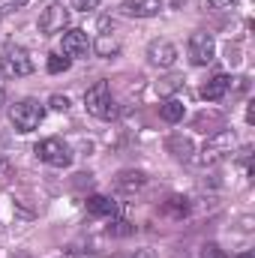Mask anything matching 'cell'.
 Here are the masks:
<instances>
[{
	"instance_id": "6da1fadb",
	"label": "cell",
	"mask_w": 255,
	"mask_h": 258,
	"mask_svg": "<svg viewBox=\"0 0 255 258\" xmlns=\"http://www.w3.org/2000/svg\"><path fill=\"white\" fill-rule=\"evenodd\" d=\"M84 108H87L93 117H99V120H114V117H117V102H114V96H111L108 81H96V84L84 93Z\"/></svg>"
},
{
	"instance_id": "7a4b0ae2",
	"label": "cell",
	"mask_w": 255,
	"mask_h": 258,
	"mask_svg": "<svg viewBox=\"0 0 255 258\" xmlns=\"http://www.w3.org/2000/svg\"><path fill=\"white\" fill-rule=\"evenodd\" d=\"M234 132L231 129H222V132H216L213 138H207V144L201 147V153H198V165H204V168H210V165H219L222 159H228V153H234Z\"/></svg>"
},
{
	"instance_id": "3957f363",
	"label": "cell",
	"mask_w": 255,
	"mask_h": 258,
	"mask_svg": "<svg viewBox=\"0 0 255 258\" xmlns=\"http://www.w3.org/2000/svg\"><path fill=\"white\" fill-rule=\"evenodd\" d=\"M9 120H12V126L18 132H33L45 120V105H39L36 99H18L9 108Z\"/></svg>"
},
{
	"instance_id": "277c9868",
	"label": "cell",
	"mask_w": 255,
	"mask_h": 258,
	"mask_svg": "<svg viewBox=\"0 0 255 258\" xmlns=\"http://www.w3.org/2000/svg\"><path fill=\"white\" fill-rule=\"evenodd\" d=\"M0 72H3L6 78H24V75H30V72H33V60H30L27 48H21V45H6L3 54H0Z\"/></svg>"
},
{
	"instance_id": "5b68a950",
	"label": "cell",
	"mask_w": 255,
	"mask_h": 258,
	"mask_svg": "<svg viewBox=\"0 0 255 258\" xmlns=\"http://www.w3.org/2000/svg\"><path fill=\"white\" fill-rule=\"evenodd\" d=\"M36 156L45 162V165H54V168H66L72 162V150L66 147L60 138H45L36 144Z\"/></svg>"
},
{
	"instance_id": "8992f818",
	"label": "cell",
	"mask_w": 255,
	"mask_h": 258,
	"mask_svg": "<svg viewBox=\"0 0 255 258\" xmlns=\"http://www.w3.org/2000/svg\"><path fill=\"white\" fill-rule=\"evenodd\" d=\"M66 24H69V12H66V6H60V3H48V6L39 12V33H42V36H57V33H63Z\"/></svg>"
},
{
	"instance_id": "52a82bcc",
	"label": "cell",
	"mask_w": 255,
	"mask_h": 258,
	"mask_svg": "<svg viewBox=\"0 0 255 258\" xmlns=\"http://www.w3.org/2000/svg\"><path fill=\"white\" fill-rule=\"evenodd\" d=\"M186 51H189L192 66H207L213 60V54H216V42H213L210 33H192Z\"/></svg>"
},
{
	"instance_id": "ba28073f",
	"label": "cell",
	"mask_w": 255,
	"mask_h": 258,
	"mask_svg": "<svg viewBox=\"0 0 255 258\" xmlns=\"http://www.w3.org/2000/svg\"><path fill=\"white\" fill-rule=\"evenodd\" d=\"M87 54H90V36L84 30H78V27L66 30L63 33V57L75 60V57H87Z\"/></svg>"
},
{
	"instance_id": "9c48e42d",
	"label": "cell",
	"mask_w": 255,
	"mask_h": 258,
	"mask_svg": "<svg viewBox=\"0 0 255 258\" xmlns=\"http://www.w3.org/2000/svg\"><path fill=\"white\" fill-rule=\"evenodd\" d=\"M147 60L153 66H174L177 48H174L168 39H153V42L147 45Z\"/></svg>"
},
{
	"instance_id": "30bf717a",
	"label": "cell",
	"mask_w": 255,
	"mask_h": 258,
	"mask_svg": "<svg viewBox=\"0 0 255 258\" xmlns=\"http://www.w3.org/2000/svg\"><path fill=\"white\" fill-rule=\"evenodd\" d=\"M120 9L129 18H153L162 9V0H123Z\"/></svg>"
},
{
	"instance_id": "8fae6325",
	"label": "cell",
	"mask_w": 255,
	"mask_h": 258,
	"mask_svg": "<svg viewBox=\"0 0 255 258\" xmlns=\"http://www.w3.org/2000/svg\"><path fill=\"white\" fill-rule=\"evenodd\" d=\"M228 90H231V75L219 72V75H213L210 81H204V87H201V96H204L207 102H219V99H222Z\"/></svg>"
},
{
	"instance_id": "7c38bea8",
	"label": "cell",
	"mask_w": 255,
	"mask_h": 258,
	"mask_svg": "<svg viewBox=\"0 0 255 258\" xmlns=\"http://www.w3.org/2000/svg\"><path fill=\"white\" fill-rule=\"evenodd\" d=\"M87 213L90 216H114L117 213V201H111L108 195H90L87 198Z\"/></svg>"
},
{
	"instance_id": "4fadbf2b",
	"label": "cell",
	"mask_w": 255,
	"mask_h": 258,
	"mask_svg": "<svg viewBox=\"0 0 255 258\" xmlns=\"http://www.w3.org/2000/svg\"><path fill=\"white\" fill-rule=\"evenodd\" d=\"M165 147H168V153H174V156H177V159H183V162L195 153V147H192V141L186 138V135H171Z\"/></svg>"
},
{
	"instance_id": "5bb4252c",
	"label": "cell",
	"mask_w": 255,
	"mask_h": 258,
	"mask_svg": "<svg viewBox=\"0 0 255 258\" xmlns=\"http://www.w3.org/2000/svg\"><path fill=\"white\" fill-rule=\"evenodd\" d=\"M183 114H186V108H183L180 99H165V102L159 105V117H162L165 123H177V120H183Z\"/></svg>"
},
{
	"instance_id": "9a60e30c",
	"label": "cell",
	"mask_w": 255,
	"mask_h": 258,
	"mask_svg": "<svg viewBox=\"0 0 255 258\" xmlns=\"http://www.w3.org/2000/svg\"><path fill=\"white\" fill-rule=\"evenodd\" d=\"M114 186H117L120 192H135V189L144 186V174H141V171H120L117 180H114Z\"/></svg>"
},
{
	"instance_id": "2e32d148",
	"label": "cell",
	"mask_w": 255,
	"mask_h": 258,
	"mask_svg": "<svg viewBox=\"0 0 255 258\" xmlns=\"http://www.w3.org/2000/svg\"><path fill=\"white\" fill-rule=\"evenodd\" d=\"M165 213H171V216H186L189 213V204H186V198H180V195H174V198H168L165 201V207H162Z\"/></svg>"
},
{
	"instance_id": "e0dca14e",
	"label": "cell",
	"mask_w": 255,
	"mask_h": 258,
	"mask_svg": "<svg viewBox=\"0 0 255 258\" xmlns=\"http://www.w3.org/2000/svg\"><path fill=\"white\" fill-rule=\"evenodd\" d=\"M117 39H108V33H102L99 39H96V51L102 54V57H111V54H117Z\"/></svg>"
},
{
	"instance_id": "ac0fdd59",
	"label": "cell",
	"mask_w": 255,
	"mask_h": 258,
	"mask_svg": "<svg viewBox=\"0 0 255 258\" xmlns=\"http://www.w3.org/2000/svg\"><path fill=\"white\" fill-rule=\"evenodd\" d=\"M132 231H135V225L126 222V219H111V225H108V234H111V237H126Z\"/></svg>"
},
{
	"instance_id": "d6986e66",
	"label": "cell",
	"mask_w": 255,
	"mask_h": 258,
	"mask_svg": "<svg viewBox=\"0 0 255 258\" xmlns=\"http://www.w3.org/2000/svg\"><path fill=\"white\" fill-rule=\"evenodd\" d=\"M48 72H51V75H57V72H66V69H69V66H72V60H69V57H63V54H48Z\"/></svg>"
},
{
	"instance_id": "ffe728a7",
	"label": "cell",
	"mask_w": 255,
	"mask_h": 258,
	"mask_svg": "<svg viewBox=\"0 0 255 258\" xmlns=\"http://www.w3.org/2000/svg\"><path fill=\"white\" fill-rule=\"evenodd\" d=\"M30 0H0V18H6V15H12V12H18L21 6H27Z\"/></svg>"
},
{
	"instance_id": "44dd1931",
	"label": "cell",
	"mask_w": 255,
	"mask_h": 258,
	"mask_svg": "<svg viewBox=\"0 0 255 258\" xmlns=\"http://www.w3.org/2000/svg\"><path fill=\"white\" fill-rule=\"evenodd\" d=\"M48 105H51L54 111H69V96H60V93H54V96L48 99Z\"/></svg>"
},
{
	"instance_id": "7402d4cb",
	"label": "cell",
	"mask_w": 255,
	"mask_h": 258,
	"mask_svg": "<svg viewBox=\"0 0 255 258\" xmlns=\"http://www.w3.org/2000/svg\"><path fill=\"white\" fill-rule=\"evenodd\" d=\"M102 0H72V9H78V12H90V9H96Z\"/></svg>"
},
{
	"instance_id": "603a6c76",
	"label": "cell",
	"mask_w": 255,
	"mask_h": 258,
	"mask_svg": "<svg viewBox=\"0 0 255 258\" xmlns=\"http://www.w3.org/2000/svg\"><path fill=\"white\" fill-rule=\"evenodd\" d=\"M234 0H201V6L204 9H225V6H231Z\"/></svg>"
},
{
	"instance_id": "cb8c5ba5",
	"label": "cell",
	"mask_w": 255,
	"mask_h": 258,
	"mask_svg": "<svg viewBox=\"0 0 255 258\" xmlns=\"http://www.w3.org/2000/svg\"><path fill=\"white\" fill-rule=\"evenodd\" d=\"M204 258H222L219 246H216V243H207V246H204Z\"/></svg>"
},
{
	"instance_id": "d4e9b609",
	"label": "cell",
	"mask_w": 255,
	"mask_h": 258,
	"mask_svg": "<svg viewBox=\"0 0 255 258\" xmlns=\"http://www.w3.org/2000/svg\"><path fill=\"white\" fill-rule=\"evenodd\" d=\"M132 258H153V252H150V249H138Z\"/></svg>"
},
{
	"instance_id": "484cf974",
	"label": "cell",
	"mask_w": 255,
	"mask_h": 258,
	"mask_svg": "<svg viewBox=\"0 0 255 258\" xmlns=\"http://www.w3.org/2000/svg\"><path fill=\"white\" fill-rule=\"evenodd\" d=\"M246 120H249V123H255V108H252V105L246 108Z\"/></svg>"
},
{
	"instance_id": "4316f807",
	"label": "cell",
	"mask_w": 255,
	"mask_h": 258,
	"mask_svg": "<svg viewBox=\"0 0 255 258\" xmlns=\"http://www.w3.org/2000/svg\"><path fill=\"white\" fill-rule=\"evenodd\" d=\"M3 102H6V93H3V90H0V105H3Z\"/></svg>"
},
{
	"instance_id": "83f0119b",
	"label": "cell",
	"mask_w": 255,
	"mask_h": 258,
	"mask_svg": "<svg viewBox=\"0 0 255 258\" xmlns=\"http://www.w3.org/2000/svg\"><path fill=\"white\" fill-rule=\"evenodd\" d=\"M237 258H255L252 252H243V255H237Z\"/></svg>"
}]
</instances>
